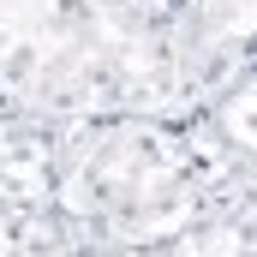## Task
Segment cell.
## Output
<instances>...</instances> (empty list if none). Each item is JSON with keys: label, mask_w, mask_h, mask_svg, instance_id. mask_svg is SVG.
<instances>
[{"label": "cell", "mask_w": 257, "mask_h": 257, "mask_svg": "<svg viewBox=\"0 0 257 257\" xmlns=\"http://www.w3.org/2000/svg\"><path fill=\"white\" fill-rule=\"evenodd\" d=\"M251 162L209 114H90L66 126L54 215L78 245H168Z\"/></svg>", "instance_id": "6da1fadb"}, {"label": "cell", "mask_w": 257, "mask_h": 257, "mask_svg": "<svg viewBox=\"0 0 257 257\" xmlns=\"http://www.w3.org/2000/svg\"><path fill=\"white\" fill-rule=\"evenodd\" d=\"M0 96L90 114H186L168 0H0Z\"/></svg>", "instance_id": "7a4b0ae2"}, {"label": "cell", "mask_w": 257, "mask_h": 257, "mask_svg": "<svg viewBox=\"0 0 257 257\" xmlns=\"http://www.w3.org/2000/svg\"><path fill=\"white\" fill-rule=\"evenodd\" d=\"M180 108L209 114L257 72V0H168Z\"/></svg>", "instance_id": "3957f363"}, {"label": "cell", "mask_w": 257, "mask_h": 257, "mask_svg": "<svg viewBox=\"0 0 257 257\" xmlns=\"http://www.w3.org/2000/svg\"><path fill=\"white\" fill-rule=\"evenodd\" d=\"M66 126L72 120H60V114L0 96V203H54Z\"/></svg>", "instance_id": "277c9868"}, {"label": "cell", "mask_w": 257, "mask_h": 257, "mask_svg": "<svg viewBox=\"0 0 257 257\" xmlns=\"http://www.w3.org/2000/svg\"><path fill=\"white\" fill-rule=\"evenodd\" d=\"M162 257H257V162L227 197H215L180 239H168Z\"/></svg>", "instance_id": "5b68a950"}, {"label": "cell", "mask_w": 257, "mask_h": 257, "mask_svg": "<svg viewBox=\"0 0 257 257\" xmlns=\"http://www.w3.org/2000/svg\"><path fill=\"white\" fill-rule=\"evenodd\" d=\"M72 233L54 203H0V257H66Z\"/></svg>", "instance_id": "8992f818"}, {"label": "cell", "mask_w": 257, "mask_h": 257, "mask_svg": "<svg viewBox=\"0 0 257 257\" xmlns=\"http://www.w3.org/2000/svg\"><path fill=\"white\" fill-rule=\"evenodd\" d=\"M209 126L221 132L239 156H257V72L245 78V84H233V90L209 108Z\"/></svg>", "instance_id": "52a82bcc"}, {"label": "cell", "mask_w": 257, "mask_h": 257, "mask_svg": "<svg viewBox=\"0 0 257 257\" xmlns=\"http://www.w3.org/2000/svg\"><path fill=\"white\" fill-rule=\"evenodd\" d=\"M66 257H162V245H78L72 239Z\"/></svg>", "instance_id": "ba28073f"}]
</instances>
